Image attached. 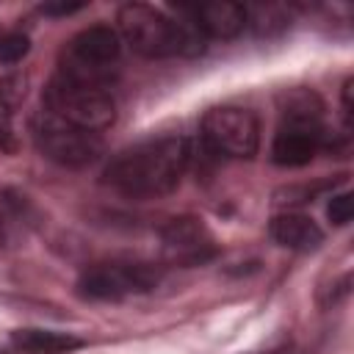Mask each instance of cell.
<instances>
[{"label":"cell","instance_id":"cell-1","mask_svg":"<svg viewBox=\"0 0 354 354\" xmlns=\"http://www.w3.org/2000/svg\"><path fill=\"white\" fill-rule=\"evenodd\" d=\"M191 163V144L185 136L144 138L111 158L102 177L130 199H160L171 194Z\"/></svg>","mask_w":354,"mask_h":354},{"label":"cell","instance_id":"cell-2","mask_svg":"<svg viewBox=\"0 0 354 354\" xmlns=\"http://www.w3.org/2000/svg\"><path fill=\"white\" fill-rule=\"evenodd\" d=\"M119 39L144 58H196L207 39L183 17H171L147 3H127L116 14Z\"/></svg>","mask_w":354,"mask_h":354},{"label":"cell","instance_id":"cell-3","mask_svg":"<svg viewBox=\"0 0 354 354\" xmlns=\"http://www.w3.org/2000/svg\"><path fill=\"white\" fill-rule=\"evenodd\" d=\"M324 102L310 88L282 94V122L271 141V160L285 169L307 166L324 147Z\"/></svg>","mask_w":354,"mask_h":354},{"label":"cell","instance_id":"cell-4","mask_svg":"<svg viewBox=\"0 0 354 354\" xmlns=\"http://www.w3.org/2000/svg\"><path fill=\"white\" fill-rule=\"evenodd\" d=\"M122 55V39L111 25H91L75 33L58 58L61 77L108 91L116 80V64Z\"/></svg>","mask_w":354,"mask_h":354},{"label":"cell","instance_id":"cell-5","mask_svg":"<svg viewBox=\"0 0 354 354\" xmlns=\"http://www.w3.org/2000/svg\"><path fill=\"white\" fill-rule=\"evenodd\" d=\"M163 282V268L141 260L94 263L77 277V296L91 301H122L127 296L152 293Z\"/></svg>","mask_w":354,"mask_h":354},{"label":"cell","instance_id":"cell-6","mask_svg":"<svg viewBox=\"0 0 354 354\" xmlns=\"http://www.w3.org/2000/svg\"><path fill=\"white\" fill-rule=\"evenodd\" d=\"M30 136L41 158L66 169H83L102 155L100 133L75 127L50 111H39L30 119Z\"/></svg>","mask_w":354,"mask_h":354},{"label":"cell","instance_id":"cell-7","mask_svg":"<svg viewBox=\"0 0 354 354\" xmlns=\"http://www.w3.org/2000/svg\"><path fill=\"white\" fill-rule=\"evenodd\" d=\"M44 111L91 133L111 127L116 119V102L111 91L80 86L61 75H53V80L44 88Z\"/></svg>","mask_w":354,"mask_h":354},{"label":"cell","instance_id":"cell-8","mask_svg":"<svg viewBox=\"0 0 354 354\" xmlns=\"http://www.w3.org/2000/svg\"><path fill=\"white\" fill-rule=\"evenodd\" d=\"M202 141L224 158H254L260 149V119L241 105H216L202 116Z\"/></svg>","mask_w":354,"mask_h":354},{"label":"cell","instance_id":"cell-9","mask_svg":"<svg viewBox=\"0 0 354 354\" xmlns=\"http://www.w3.org/2000/svg\"><path fill=\"white\" fill-rule=\"evenodd\" d=\"M160 249L171 266H202L218 254L216 238L196 216H177L160 227Z\"/></svg>","mask_w":354,"mask_h":354},{"label":"cell","instance_id":"cell-10","mask_svg":"<svg viewBox=\"0 0 354 354\" xmlns=\"http://www.w3.org/2000/svg\"><path fill=\"white\" fill-rule=\"evenodd\" d=\"M177 17L191 22L205 39H235L246 28V6L232 0H210V3H180Z\"/></svg>","mask_w":354,"mask_h":354},{"label":"cell","instance_id":"cell-11","mask_svg":"<svg viewBox=\"0 0 354 354\" xmlns=\"http://www.w3.org/2000/svg\"><path fill=\"white\" fill-rule=\"evenodd\" d=\"M268 235L274 243L290 252H313L324 243V230L304 213H277L268 221Z\"/></svg>","mask_w":354,"mask_h":354},{"label":"cell","instance_id":"cell-12","mask_svg":"<svg viewBox=\"0 0 354 354\" xmlns=\"http://www.w3.org/2000/svg\"><path fill=\"white\" fill-rule=\"evenodd\" d=\"M11 346L19 354H72L86 346L83 337L72 332L58 329H41V326H25L11 332Z\"/></svg>","mask_w":354,"mask_h":354},{"label":"cell","instance_id":"cell-13","mask_svg":"<svg viewBox=\"0 0 354 354\" xmlns=\"http://www.w3.org/2000/svg\"><path fill=\"white\" fill-rule=\"evenodd\" d=\"M22 97H25V80L19 75L0 77V152H14L17 149L14 111H17Z\"/></svg>","mask_w":354,"mask_h":354},{"label":"cell","instance_id":"cell-14","mask_svg":"<svg viewBox=\"0 0 354 354\" xmlns=\"http://www.w3.org/2000/svg\"><path fill=\"white\" fill-rule=\"evenodd\" d=\"M246 25H252L257 36H268L274 30H282L288 25V17L282 14L279 6L266 3V6H257V8H246Z\"/></svg>","mask_w":354,"mask_h":354},{"label":"cell","instance_id":"cell-15","mask_svg":"<svg viewBox=\"0 0 354 354\" xmlns=\"http://www.w3.org/2000/svg\"><path fill=\"white\" fill-rule=\"evenodd\" d=\"M30 50V39L25 33H6L0 39V61L3 64H19Z\"/></svg>","mask_w":354,"mask_h":354},{"label":"cell","instance_id":"cell-16","mask_svg":"<svg viewBox=\"0 0 354 354\" xmlns=\"http://www.w3.org/2000/svg\"><path fill=\"white\" fill-rule=\"evenodd\" d=\"M351 213H354V196H351L348 191L335 194V196L329 199V205H326V216H329V221L337 224V227L348 224V221H351Z\"/></svg>","mask_w":354,"mask_h":354},{"label":"cell","instance_id":"cell-17","mask_svg":"<svg viewBox=\"0 0 354 354\" xmlns=\"http://www.w3.org/2000/svg\"><path fill=\"white\" fill-rule=\"evenodd\" d=\"M80 8H86V3H44L41 6V11L53 14V17H66V14H75Z\"/></svg>","mask_w":354,"mask_h":354},{"label":"cell","instance_id":"cell-18","mask_svg":"<svg viewBox=\"0 0 354 354\" xmlns=\"http://www.w3.org/2000/svg\"><path fill=\"white\" fill-rule=\"evenodd\" d=\"M351 80L343 83V116H346V124H351Z\"/></svg>","mask_w":354,"mask_h":354}]
</instances>
